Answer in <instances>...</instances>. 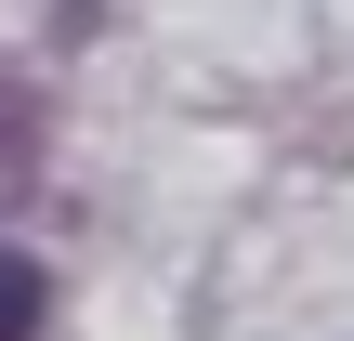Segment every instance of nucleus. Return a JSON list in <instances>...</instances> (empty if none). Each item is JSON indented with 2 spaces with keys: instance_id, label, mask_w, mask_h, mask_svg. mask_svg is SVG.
<instances>
[{
  "instance_id": "obj_1",
  "label": "nucleus",
  "mask_w": 354,
  "mask_h": 341,
  "mask_svg": "<svg viewBox=\"0 0 354 341\" xmlns=\"http://www.w3.org/2000/svg\"><path fill=\"white\" fill-rule=\"evenodd\" d=\"M53 315V276H39V250H0V341H39Z\"/></svg>"
},
{
  "instance_id": "obj_2",
  "label": "nucleus",
  "mask_w": 354,
  "mask_h": 341,
  "mask_svg": "<svg viewBox=\"0 0 354 341\" xmlns=\"http://www.w3.org/2000/svg\"><path fill=\"white\" fill-rule=\"evenodd\" d=\"M26 171H39V92H26V79H0V197H13Z\"/></svg>"
}]
</instances>
